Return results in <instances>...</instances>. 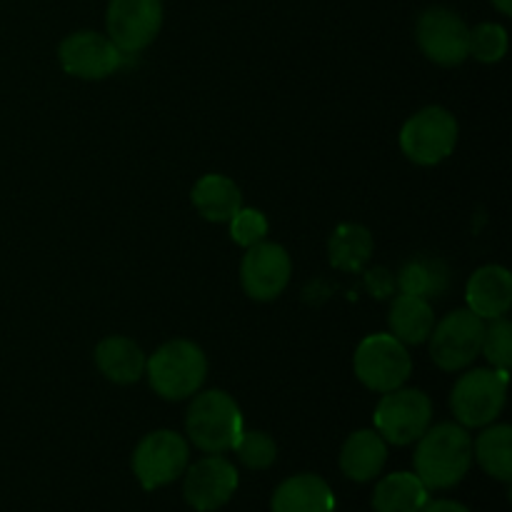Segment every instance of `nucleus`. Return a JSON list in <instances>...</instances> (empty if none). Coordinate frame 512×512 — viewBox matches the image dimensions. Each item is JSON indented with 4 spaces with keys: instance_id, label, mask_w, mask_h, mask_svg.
<instances>
[{
    "instance_id": "obj_15",
    "label": "nucleus",
    "mask_w": 512,
    "mask_h": 512,
    "mask_svg": "<svg viewBox=\"0 0 512 512\" xmlns=\"http://www.w3.org/2000/svg\"><path fill=\"white\" fill-rule=\"evenodd\" d=\"M468 310L483 320H495L508 315L512 303V275L503 265H485L475 270L465 288Z\"/></svg>"
},
{
    "instance_id": "obj_23",
    "label": "nucleus",
    "mask_w": 512,
    "mask_h": 512,
    "mask_svg": "<svg viewBox=\"0 0 512 512\" xmlns=\"http://www.w3.org/2000/svg\"><path fill=\"white\" fill-rule=\"evenodd\" d=\"M473 458L490 478L500 483L512 480V428L510 425H485L473 443Z\"/></svg>"
},
{
    "instance_id": "obj_10",
    "label": "nucleus",
    "mask_w": 512,
    "mask_h": 512,
    "mask_svg": "<svg viewBox=\"0 0 512 512\" xmlns=\"http://www.w3.org/2000/svg\"><path fill=\"white\" fill-rule=\"evenodd\" d=\"M105 28L125 55H138L163 28V0H110Z\"/></svg>"
},
{
    "instance_id": "obj_8",
    "label": "nucleus",
    "mask_w": 512,
    "mask_h": 512,
    "mask_svg": "<svg viewBox=\"0 0 512 512\" xmlns=\"http://www.w3.org/2000/svg\"><path fill=\"white\" fill-rule=\"evenodd\" d=\"M373 420L385 443L413 445L433 423V403L418 388H395L383 393Z\"/></svg>"
},
{
    "instance_id": "obj_2",
    "label": "nucleus",
    "mask_w": 512,
    "mask_h": 512,
    "mask_svg": "<svg viewBox=\"0 0 512 512\" xmlns=\"http://www.w3.org/2000/svg\"><path fill=\"white\" fill-rule=\"evenodd\" d=\"M243 430V413L233 395L225 390L195 393L185 415V433L195 448L208 455H223L235 448Z\"/></svg>"
},
{
    "instance_id": "obj_21",
    "label": "nucleus",
    "mask_w": 512,
    "mask_h": 512,
    "mask_svg": "<svg viewBox=\"0 0 512 512\" xmlns=\"http://www.w3.org/2000/svg\"><path fill=\"white\" fill-rule=\"evenodd\" d=\"M430 490L415 473L385 475L373 490L375 512H420L430 500Z\"/></svg>"
},
{
    "instance_id": "obj_30",
    "label": "nucleus",
    "mask_w": 512,
    "mask_h": 512,
    "mask_svg": "<svg viewBox=\"0 0 512 512\" xmlns=\"http://www.w3.org/2000/svg\"><path fill=\"white\" fill-rule=\"evenodd\" d=\"M420 512H473L465 508L463 503H455V500H433V503H425V508Z\"/></svg>"
},
{
    "instance_id": "obj_11",
    "label": "nucleus",
    "mask_w": 512,
    "mask_h": 512,
    "mask_svg": "<svg viewBox=\"0 0 512 512\" xmlns=\"http://www.w3.org/2000/svg\"><path fill=\"white\" fill-rule=\"evenodd\" d=\"M415 40L425 58L443 68L460 65L470 55V28L455 10L440 5L423 10L415 25Z\"/></svg>"
},
{
    "instance_id": "obj_6",
    "label": "nucleus",
    "mask_w": 512,
    "mask_h": 512,
    "mask_svg": "<svg viewBox=\"0 0 512 512\" xmlns=\"http://www.w3.org/2000/svg\"><path fill=\"white\" fill-rule=\"evenodd\" d=\"M353 370L368 390L390 393L408 383L413 373V358L408 345L400 343L398 338L390 333H375L368 335L355 350Z\"/></svg>"
},
{
    "instance_id": "obj_1",
    "label": "nucleus",
    "mask_w": 512,
    "mask_h": 512,
    "mask_svg": "<svg viewBox=\"0 0 512 512\" xmlns=\"http://www.w3.org/2000/svg\"><path fill=\"white\" fill-rule=\"evenodd\" d=\"M415 443V475L428 490L455 488L470 473L473 438L460 423L430 425Z\"/></svg>"
},
{
    "instance_id": "obj_20",
    "label": "nucleus",
    "mask_w": 512,
    "mask_h": 512,
    "mask_svg": "<svg viewBox=\"0 0 512 512\" xmlns=\"http://www.w3.org/2000/svg\"><path fill=\"white\" fill-rule=\"evenodd\" d=\"M190 200H193L195 210L210 223H228L243 208V195H240L238 185L218 173L203 175L193 185Z\"/></svg>"
},
{
    "instance_id": "obj_12",
    "label": "nucleus",
    "mask_w": 512,
    "mask_h": 512,
    "mask_svg": "<svg viewBox=\"0 0 512 512\" xmlns=\"http://www.w3.org/2000/svg\"><path fill=\"white\" fill-rule=\"evenodd\" d=\"M58 58L68 75L83 80H103L118 73L128 63L130 55H125L108 35L78 30L60 43Z\"/></svg>"
},
{
    "instance_id": "obj_18",
    "label": "nucleus",
    "mask_w": 512,
    "mask_h": 512,
    "mask_svg": "<svg viewBox=\"0 0 512 512\" xmlns=\"http://www.w3.org/2000/svg\"><path fill=\"white\" fill-rule=\"evenodd\" d=\"M145 353L123 335H108L95 348V365L115 385H133L145 375Z\"/></svg>"
},
{
    "instance_id": "obj_4",
    "label": "nucleus",
    "mask_w": 512,
    "mask_h": 512,
    "mask_svg": "<svg viewBox=\"0 0 512 512\" xmlns=\"http://www.w3.org/2000/svg\"><path fill=\"white\" fill-rule=\"evenodd\" d=\"M508 375L495 368H475L460 375L450 393V408L463 428H485L500 418L508 400Z\"/></svg>"
},
{
    "instance_id": "obj_16",
    "label": "nucleus",
    "mask_w": 512,
    "mask_h": 512,
    "mask_svg": "<svg viewBox=\"0 0 512 512\" xmlns=\"http://www.w3.org/2000/svg\"><path fill=\"white\" fill-rule=\"evenodd\" d=\"M335 493L320 475L300 473L283 480L270 500V512H333Z\"/></svg>"
},
{
    "instance_id": "obj_19",
    "label": "nucleus",
    "mask_w": 512,
    "mask_h": 512,
    "mask_svg": "<svg viewBox=\"0 0 512 512\" xmlns=\"http://www.w3.org/2000/svg\"><path fill=\"white\" fill-rule=\"evenodd\" d=\"M388 325L390 335L398 338L403 345L425 343L435 325L433 305H430L428 298H420V295L400 293L390 305Z\"/></svg>"
},
{
    "instance_id": "obj_27",
    "label": "nucleus",
    "mask_w": 512,
    "mask_h": 512,
    "mask_svg": "<svg viewBox=\"0 0 512 512\" xmlns=\"http://www.w3.org/2000/svg\"><path fill=\"white\" fill-rule=\"evenodd\" d=\"M480 353L485 355V360H488L495 370H500V373H510L512 325L505 315L503 318L490 320V325H485L483 348H480Z\"/></svg>"
},
{
    "instance_id": "obj_28",
    "label": "nucleus",
    "mask_w": 512,
    "mask_h": 512,
    "mask_svg": "<svg viewBox=\"0 0 512 512\" xmlns=\"http://www.w3.org/2000/svg\"><path fill=\"white\" fill-rule=\"evenodd\" d=\"M230 225V238L238 243L240 248H253V245L263 243L268 235V218L263 210L258 208H240L233 218L228 220Z\"/></svg>"
},
{
    "instance_id": "obj_25",
    "label": "nucleus",
    "mask_w": 512,
    "mask_h": 512,
    "mask_svg": "<svg viewBox=\"0 0 512 512\" xmlns=\"http://www.w3.org/2000/svg\"><path fill=\"white\" fill-rule=\"evenodd\" d=\"M468 53L480 63H500L508 53V30L500 23H480L470 30Z\"/></svg>"
},
{
    "instance_id": "obj_13",
    "label": "nucleus",
    "mask_w": 512,
    "mask_h": 512,
    "mask_svg": "<svg viewBox=\"0 0 512 512\" xmlns=\"http://www.w3.org/2000/svg\"><path fill=\"white\" fill-rule=\"evenodd\" d=\"M185 503L198 512H215L233 500L238 490V468L223 455H208L185 468Z\"/></svg>"
},
{
    "instance_id": "obj_22",
    "label": "nucleus",
    "mask_w": 512,
    "mask_h": 512,
    "mask_svg": "<svg viewBox=\"0 0 512 512\" xmlns=\"http://www.w3.org/2000/svg\"><path fill=\"white\" fill-rule=\"evenodd\" d=\"M330 265L345 273H358L373 255V235L365 225L343 223L333 230L328 240Z\"/></svg>"
},
{
    "instance_id": "obj_9",
    "label": "nucleus",
    "mask_w": 512,
    "mask_h": 512,
    "mask_svg": "<svg viewBox=\"0 0 512 512\" xmlns=\"http://www.w3.org/2000/svg\"><path fill=\"white\" fill-rule=\"evenodd\" d=\"M190 465V445L173 430H153L133 453V473L145 490H158L178 480Z\"/></svg>"
},
{
    "instance_id": "obj_29",
    "label": "nucleus",
    "mask_w": 512,
    "mask_h": 512,
    "mask_svg": "<svg viewBox=\"0 0 512 512\" xmlns=\"http://www.w3.org/2000/svg\"><path fill=\"white\" fill-rule=\"evenodd\" d=\"M368 285H370V290L378 295V298H385V295L390 293V288H393V280L388 278V273H385V270H370Z\"/></svg>"
},
{
    "instance_id": "obj_7",
    "label": "nucleus",
    "mask_w": 512,
    "mask_h": 512,
    "mask_svg": "<svg viewBox=\"0 0 512 512\" xmlns=\"http://www.w3.org/2000/svg\"><path fill=\"white\" fill-rule=\"evenodd\" d=\"M485 335V320L473 310H453L443 320H435L430 333V358L445 373H458L473 365L480 355Z\"/></svg>"
},
{
    "instance_id": "obj_17",
    "label": "nucleus",
    "mask_w": 512,
    "mask_h": 512,
    "mask_svg": "<svg viewBox=\"0 0 512 512\" xmlns=\"http://www.w3.org/2000/svg\"><path fill=\"white\" fill-rule=\"evenodd\" d=\"M388 460V443L378 435V430H355L348 435L340 450V470L348 480L370 483L378 478Z\"/></svg>"
},
{
    "instance_id": "obj_3",
    "label": "nucleus",
    "mask_w": 512,
    "mask_h": 512,
    "mask_svg": "<svg viewBox=\"0 0 512 512\" xmlns=\"http://www.w3.org/2000/svg\"><path fill=\"white\" fill-rule=\"evenodd\" d=\"M145 375L163 400L193 398L208 375V358L190 340H170L160 345L145 363Z\"/></svg>"
},
{
    "instance_id": "obj_31",
    "label": "nucleus",
    "mask_w": 512,
    "mask_h": 512,
    "mask_svg": "<svg viewBox=\"0 0 512 512\" xmlns=\"http://www.w3.org/2000/svg\"><path fill=\"white\" fill-rule=\"evenodd\" d=\"M503 15H512V0H490Z\"/></svg>"
},
{
    "instance_id": "obj_5",
    "label": "nucleus",
    "mask_w": 512,
    "mask_h": 512,
    "mask_svg": "<svg viewBox=\"0 0 512 512\" xmlns=\"http://www.w3.org/2000/svg\"><path fill=\"white\" fill-rule=\"evenodd\" d=\"M458 120L440 105H428L405 120L400 130V150L415 165H438L453 155L458 145Z\"/></svg>"
},
{
    "instance_id": "obj_24",
    "label": "nucleus",
    "mask_w": 512,
    "mask_h": 512,
    "mask_svg": "<svg viewBox=\"0 0 512 512\" xmlns=\"http://www.w3.org/2000/svg\"><path fill=\"white\" fill-rule=\"evenodd\" d=\"M398 285L403 293L420 295V298H435L445 288V270L440 263H428V260H415L400 270Z\"/></svg>"
},
{
    "instance_id": "obj_14",
    "label": "nucleus",
    "mask_w": 512,
    "mask_h": 512,
    "mask_svg": "<svg viewBox=\"0 0 512 512\" xmlns=\"http://www.w3.org/2000/svg\"><path fill=\"white\" fill-rule=\"evenodd\" d=\"M293 263L283 245L263 243L245 248L243 263H240V283L253 300H275L288 288Z\"/></svg>"
},
{
    "instance_id": "obj_26",
    "label": "nucleus",
    "mask_w": 512,
    "mask_h": 512,
    "mask_svg": "<svg viewBox=\"0 0 512 512\" xmlns=\"http://www.w3.org/2000/svg\"><path fill=\"white\" fill-rule=\"evenodd\" d=\"M233 450L240 463L250 470H268L278 458V445L263 430H243Z\"/></svg>"
}]
</instances>
